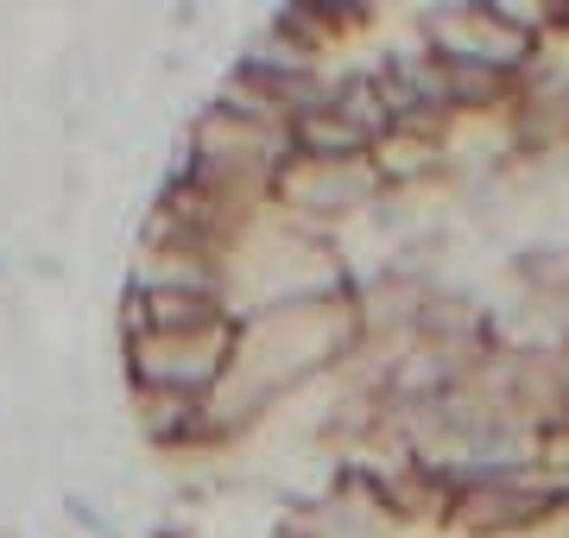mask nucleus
Listing matches in <instances>:
<instances>
[{
  "mask_svg": "<svg viewBox=\"0 0 569 538\" xmlns=\"http://www.w3.org/2000/svg\"><path fill=\"white\" fill-rule=\"evenodd\" d=\"M563 418H569V412H563Z\"/></svg>",
  "mask_w": 569,
  "mask_h": 538,
  "instance_id": "5",
  "label": "nucleus"
},
{
  "mask_svg": "<svg viewBox=\"0 0 569 538\" xmlns=\"http://www.w3.org/2000/svg\"><path fill=\"white\" fill-rule=\"evenodd\" d=\"M228 368H234V323L183 330V336H133L127 342V380L146 387V393L209 399Z\"/></svg>",
  "mask_w": 569,
  "mask_h": 538,
  "instance_id": "2",
  "label": "nucleus"
},
{
  "mask_svg": "<svg viewBox=\"0 0 569 538\" xmlns=\"http://www.w3.org/2000/svg\"><path fill=\"white\" fill-rule=\"evenodd\" d=\"M133 425H140V437L152 450H197V444H209V412L203 399L190 393H146V387H133Z\"/></svg>",
  "mask_w": 569,
  "mask_h": 538,
  "instance_id": "4",
  "label": "nucleus"
},
{
  "mask_svg": "<svg viewBox=\"0 0 569 538\" xmlns=\"http://www.w3.org/2000/svg\"><path fill=\"white\" fill-rule=\"evenodd\" d=\"M418 44H425L430 58H443L449 70H493V77H512V83H526L538 58H545V44H531L526 32H512L500 13H493V0H449V7H430L425 20H418Z\"/></svg>",
  "mask_w": 569,
  "mask_h": 538,
  "instance_id": "1",
  "label": "nucleus"
},
{
  "mask_svg": "<svg viewBox=\"0 0 569 538\" xmlns=\"http://www.w3.org/2000/svg\"><path fill=\"white\" fill-rule=\"evenodd\" d=\"M557 500H569V495L545 488L538 476L468 481V488H456V500H449V526L462 538H526Z\"/></svg>",
  "mask_w": 569,
  "mask_h": 538,
  "instance_id": "3",
  "label": "nucleus"
}]
</instances>
